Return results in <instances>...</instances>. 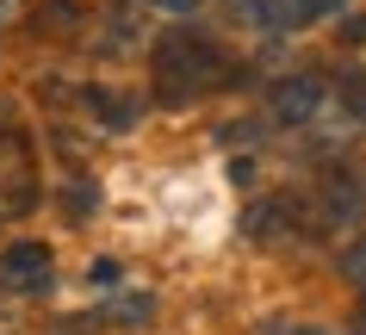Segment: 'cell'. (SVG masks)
<instances>
[{"label":"cell","instance_id":"obj_1","mask_svg":"<svg viewBox=\"0 0 366 335\" xmlns=\"http://www.w3.org/2000/svg\"><path fill=\"white\" fill-rule=\"evenodd\" d=\"M155 69H162V94L187 99V94H199V87H212V81L224 75V56H217V44L193 38V31H174V38H162V50H155Z\"/></svg>","mask_w":366,"mask_h":335},{"label":"cell","instance_id":"obj_2","mask_svg":"<svg viewBox=\"0 0 366 335\" xmlns=\"http://www.w3.org/2000/svg\"><path fill=\"white\" fill-rule=\"evenodd\" d=\"M38 193V180H31V149L19 137H0V211H25Z\"/></svg>","mask_w":366,"mask_h":335},{"label":"cell","instance_id":"obj_3","mask_svg":"<svg viewBox=\"0 0 366 335\" xmlns=\"http://www.w3.org/2000/svg\"><path fill=\"white\" fill-rule=\"evenodd\" d=\"M323 81L317 75H298V81H280V87H273V112H280V119H310V112H317V106H323Z\"/></svg>","mask_w":366,"mask_h":335},{"label":"cell","instance_id":"obj_4","mask_svg":"<svg viewBox=\"0 0 366 335\" xmlns=\"http://www.w3.org/2000/svg\"><path fill=\"white\" fill-rule=\"evenodd\" d=\"M0 279H6V286H50V255H44L38 242L6 249V261H0Z\"/></svg>","mask_w":366,"mask_h":335},{"label":"cell","instance_id":"obj_5","mask_svg":"<svg viewBox=\"0 0 366 335\" xmlns=\"http://www.w3.org/2000/svg\"><path fill=\"white\" fill-rule=\"evenodd\" d=\"M87 99H94V106H99V119L112 124V131H124V124L137 119V112H131V99H124V94H106V87H94V94H87Z\"/></svg>","mask_w":366,"mask_h":335},{"label":"cell","instance_id":"obj_6","mask_svg":"<svg viewBox=\"0 0 366 335\" xmlns=\"http://www.w3.org/2000/svg\"><path fill=\"white\" fill-rule=\"evenodd\" d=\"M342 99H347V112H354V119H366V75H347V81H342Z\"/></svg>","mask_w":366,"mask_h":335},{"label":"cell","instance_id":"obj_7","mask_svg":"<svg viewBox=\"0 0 366 335\" xmlns=\"http://www.w3.org/2000/svg\"><path fill=\"white\" fill-rule=\"evenodd\" d=\"M149 6H168V13H193V6H205V0H149Z\"/></svg>","mask_w":366,"mask_h":335},{"label":"cell","instance_id":"obj_8","mask_svg":"<svg viewBox=\"0 0 366 335\" xmlns=\"http://www.w3.org/2000/svg\"><path fill=\"white\" fill-rule=\"evenodd\" d=\"M347 267H354V274H366V242L354 249V255H347Z\"/></svg>","mask_w":366,"mask_h":335}]
</instances>
